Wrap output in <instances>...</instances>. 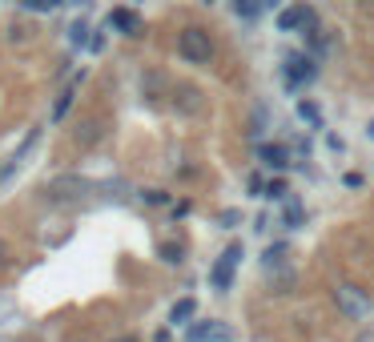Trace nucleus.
Masks as SVG:
<instances>
[{"label":"nucleus","instance_id":"obj_6","mask_svg":"<svg viewBox=\"0 0 374 342\" xmlns=\"http://www.w3.org/2000/svg\"><path fill=\"white\" fill-rule=\"evenodd\" d=\"M257 161L282 173V169H290V149H286L282 141H274V145H257Z\"/></svg>","mask_w":374,"mask_h":342},{"label":"nucleus","instance_id":"obj_11","mask_svg":"<svg viewBox=\"0 0 374 342\" xmlns=\"http://www.w3.org/2000/svg\"><path fill=\"white\" fill-rule=\"evenodd\" d=\"M257 8H262L257 0H234V12H237V17H246V21H250V17H257Z\"/></svg>","mask_w":374,"mask_h":342},{"label":"nucleus","instance_id":"obj_15","mask_svg":"<svg viewBox=\"0 0 374 342\" xmlns=\"http://www.w3.org/2000/svg\"><path fill=\"white\" fill-rule=\"evenodd\" d=\"M57 0H24V8H37V12H48Z\"/></svg>","mask_w":374,"mask_h":342},{"label":"nucleus","instance_id":"obj_8","mask_svg":"<svg viewBox=\"0 0 374 342\" xmlns=\"http://www.w3.org/2000/svg\"><path fill=\"white\" fill-rule=\"evenodd\" d=\"M109 24H113L117 32H125V37H133V32H141V17H137V12H129V8H117V12L109 17Z\"/></svg>","mask_w":374,"mask_h":342},{"label":"nucleus","instance_id":"obj_17","mask_svg":"<svg viewBox=\"0 0 374 342\" xmlns=\"http://www.w3.org/2000/svg\"><path fill=\"white\" fill-rule=\"evenodd\" d=\"M366 133H371V141H374V121H371V125H366Z\"/></svg>","mask_w":374,"mask_h":342},{"label":"nucleus","instance_id":"obj_19","mask_svg":"<svg viewBox=\"0 0 374 342\" xmlns=\"http://www.w3.org/2000/svg\"><path fill=\"white\" fill-rule=\"evenodd\" d=\"M210 4H213V0H210Z\"/></svg>","mask_w":374,"mask_h":342},{"label":"nucleus","instance_id":"obj_10","mask_svg":"<svg viewBox=\"0 0 374 342\" xmlns=\"http://www.w3.org/2000/svg\"><path fill=\"white\" fill-rule=\"evenodd\" d=\"M298 117H302L306 125H322V113H318V105H310V101H298Z\"/></svg>","mask_w":374,"mask_h":342},{"label":"nucleus","instance_id":"obj_14","mask_svg":"<svg viewBox=\"0 0 374 342\" xmlns=\"http://www.w3.org/2000/svg\"><path fill=\"white\" fill-rule=\"evenodd\" d=\"M69 105H72V89L65 93V97H61V101H57V109H52V117H57V121H61V117L69 113Z\"/></svg>","mask_w":374,"mask_h":342},{"label":"nucleus","instance_id":"obj_13","mask_svg":"<svg viewBox=\"0 0 374 342\" xmlns=\"http://www.w3.org/2000/svg\"><path fill=\"white\" fill-rule=\"evenodd\" d=\"M69 32H72V45H85V41H89V37H85V32H89V24H85V21H77Z\"/></svg>","mask_w":374,"mask_h":342},{"label":"nucleus","instance_id":"obj_1","mask_svg":"<svg viewBox=\"0 0 374 342\" xmlns=\"http://www.w3.org/2000/svg\"><path fill=\"white\" fill-rule=\"evenodd\" d=\"M177 53L186 57V61H193V65H210L213 57V41L206 28H186L181 37H177Z\"/></svg>","mask_w":374,"mask_h":342},{"label":"nucleus","instance_id":"obj_4","mask_svg":"<svg viewBox=\"0 0 374 342\" xmlns=\"http://www.w3.org/2000/svg\"><path fill=\"white\" fill-rule=\"evenodd\" d=\"M242 262V246H230V250L217 258V266L210 270V282H213V290H230V282H234V266Z\"/></svg>","mask_w":374,"mask_h":342},{"label":"nucleus","instance_id":"obj_3","mask_svg":"<svg viewBox=\"0 0 374 342\" xmlns=\"http://www.w3.org/2000/svg\"><path fill=\"white\" fill-rule=\"evenodd\" d=\"M314 77H318V65H314L310 53H290V57H286V85H290V89H298V85L314 81Z\"/></svg>","mask_w":374,"mask_h":342},{"label":"nucleus","instance_id":"obj_9","mask_svg":"<svg viewBox=\"0 0 374 342\" xmlns=\"http://www.w3.org/2000/svg\"><path fill=\"white\" fill-rule=\"evenodd\" d=\"M193 314H197V302H193V298H181V302L169 310V322H173V326H189Z\"/></svg>","mask_w":374,"mask_h":342},{"label":"nucleus","instance_id":"obj_18","mask_svg":"<svg viewBox=\"0 0 374 342\" xmlns=\"http://www.w3.org/2000/svg\"><path fill=\"white\" fill-rule=\"evenodd\" d=\"M0 258H4V246H0Z\"/></svg>","mask_w":374,"mask_h":342},{"label":"nucleus","instance_id":"obj_2","mask_svg":"<svg viewBox=\"0 0 374 342\" xmlns=\"http://www.w3.org/2000/svg\"><path fill=\"white\" fill-rule=\"evenodd\" d=\"M334 302H338V310L346 314V319H371L374 302L358 286H351V282H338V290H334Z\"/></svg>","mask_w":374,"mask_h":342},{"label":"nucleus","instance_id":"obj_12","mask_svg":"<svg viewBox=\"0 0 374 342\" xmlns=\"http://www.w3.org/2000/svg\"><path fill=\"white\" fill-rule=\"evenodd\" d=\"M286 193H290V189H286V182H270V185H266V198H274V202H282Z\"/></svg>","mask_w":374,"mask_h":342},{"label":"nucleus","instance_id":"obj_16","mask_svg":"<svg viewBox=\"0 0 374 342\" xmlns=\"http://www.w3.org/2000/svg\"><path fill=\"white\" fill-rule=\"evenodd\" d=\"M298 222H302V209H298V205H290V209H286V226H298Z\"/></svg>","mask_w":374,"mask_h":342},{"label":"nucleus","instance_id":"obj_5","mask_svg":"<svg viewBox=\"0 0 374 342\" xmlns=\"http://www.w3.org/2000/svg\"><path fill=\"white\" fill-rule=\"evenodd\" d=\"M314 24V8L310 4H290L278 12V32H298V28H310Z\"/></svg>","mask_w":374,"mask_h":342},{"label":"nucleus","instance_id":"obj_7","mask_svg":"<svg viewBox=\"0 0 374 342\" xmlns=\"http://www.w3.org/2000/svg\"><path fill=\"white\" fill-rule=\"evenodd\" d=\"M226 339H230V330L222 322H197L189 330V342H226Z\"/></svg>","mask_w":374,"mask_h":342}]
</instances>
